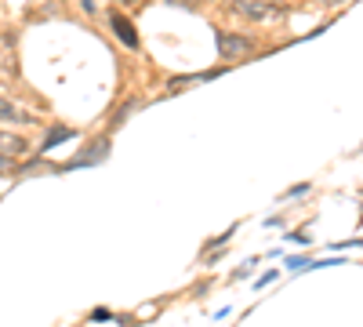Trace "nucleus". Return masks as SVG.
Wrapping results in <instances>:
<instances>
[{
  "label": "nucleus",
  "instance_id": "nucleus-1",
  "mask_svg": "<svg viewBox=\"0 0 363 327\" xmlns=\"http://www.w3.org/2000/svg\"><path fill=\"white\" fill-rule=\"evenodd\" d=\"M215 44H218V55L225 62H236V58H244L255 51V37L247 33H233V29H218L215 33Z\"/></svg>",
  "mask_w": 363,
  "mask_h": 327
},
{
  "label": "nucleus",
  "instance_id": "nucleus-2",
  "mask_svg": "<svg viewBox=\"0 0 363 327\" xmlns=\"http://www.w3.org/2000/svg\"><path fill=\"white\" fill-rule=\"evenodd\" d=\"M233 11H236L240 18H247V22H272V18L284 15V8L272 4V0H236Z\"/></svg>",
  "mask_w": 363,
  "mask_h": 327
},
{
  "label": "nucleus",
  "instance_id": "nucleus-3",
  "mask_svg": "<svg viewBox=\"0 0 363 327\" xmlns=\"http://www.w3.org/2000/svg\"><path fill=\"white\" fill-rule=\"evenodd\" d=\"M102 160H109V138L102 135V138H95L87 145L84 153H77L73 160H66V164H58L55 171H73V167H95V164H102Z\"/></svg>",
  "mask_w": 363,
  "mask_h": 327
},
{
  "label": "nucleus",
  "instance_id": "nucleus-4",
  "mask_svg": "<svg viewBox=\"0 0 363 327\" xmlns=\"http://www.w3.org/2000/svg\"><path fill=\"white\" fill-rule=\"evenodd\" d=\"M109 29H113V33H116V40L120 44H124V48H131V51H138V29H135V22L128 18V15H120V11H113L109 15Z\"/></svg>",
  "mask_w": 363,
  "mask_h": 327
},
{
  "label": "nucleus",
  "instance_id": "nucleus-5",
  "mask_svg": "<svg viewBox=\"0 0 363 327\" xmlns=\"http://www.w3.org/2000/svg\"><path fill=\"white\" fill-rule=\"evenodd\" d=\"M69 138H77V131H73V128H55V131L44 138V145H40V150L48 153V150H55L58 142H69Z\"/></svg>",
  "mask_w": 363,
  "mask_h": 327
},
{
  "label": "nucleus",
  "instance_id": "nucleus-6",
  "mask_svg": "<svg viewBox=\"0 0 363 327\" xmlns=\"http://www.w3.org/2000/svg\"><path fill=\"white\" fill-rule=\"evenodd\" d=\"M138 106H142V102H138V99H128V102H124V106H120V109H116V113H113V121H109V124H113V128H120V124H128V116H131V113H135V109H138Z\"/></svg>",
  "mask_w": 363,
  "mask_h": 327
},
{
  "label": "nucleus",
  "instance_id": "nucleus-7",
  "mask_svg": "<svg viewBox=\"0 0 363 327\" xmlns=\"http://www.w3.org/2000/svg\"><path fill=\"white\" fill-rule=\"evenodd\" d=\"M0 124H26V116L11 102H0Z\"/></svg>",
  "mask_w": 363,
  "mask_h": 327
},
{
  "label": "nucleus",
  "instance_id": "nucleus-8",
  "mask_svg": "<svg viewBox=\"0 0 363 327\" xmlns=\"http://www.w3.org/2000/svg\"><path fill=\"white\" fill-rule=\"evenodd\" d=\"M309 262H313V258H301V255H298V258H287V270L301 273V270H309Z\"/></svg>",
  "mask_w": 363,
  "mask_h": 327
},
{
  "label": "nucleus",
  "instance_id": "nucleus-9",
  "mask_svg": "<svg viewBox=\"0 0 363 327\" xmlns=\"http://www.w3.org/2000/svg\"><path fill=\"white\" fill-rule=\"evenodd\" d=\"M309 189H313V186H309V182H298V186H291V189H287V193H284V196H287V200H291V196H301V193H309Z\"/></svg>",
  "mask_w": 363,
  "mask_h": 327
},
{
  "label": "nucleus",
  "instance_id": "nucleus-10",
  "mask_svg": "<svg viewBox=\"0 0 363 327\" xmlns=\"http://www.w3.org/2000/svg\"><path fill=\"white\" fill-rule=\"evenodd\" d=\"M167 4H174V8H193V11H196L200 0H167Z\"/></svg>",
  "mask_w": 363,
  "mask_h": 327
},
{
  "label": "nucleus",
  "instance_id": "nucleus-11",
  "mask_svg": "<svg viewBox=\"0 0 363 327\" xmlns=\"http://www.w3.org/2000/svg\"><path fill=\"white\" fill-rule=\"evenodd\" d=\"M91 320H95V323H99V320H113V313H109V309H91Z\"/></svg>",
  "mask_w": 363,
  "mask_h": 327
},
{
  "label": "nucleus",
  "instance_id": "nucleus-12",
  "mask_svg": "<svg viewBox=\"0 0 363 327\" xmlns=\"http://www.w3.org/2000/svg\"><path fill=\"white\" fill-rule=\"evenodd\" d=\"M80 8H84L87 15H95V0H80Z\"/></svg>",
  "mask_w": 363,
  "mask_h": 327
},
{
  "label": "nucleus",
  "instance_id": "nucleus-13",
  "mask_svg": "<svg viewBox=\"0 0 363 327\" xmlns=\"http://www.w3.org/2000/svg\"><path fill=\"white\" fill-rule=\"evenodd\" d=\"M327 8H335V4H352V0H323Z\"/></svg>",
  "mask_w": 363,
  "mask_h": 327
},
{
  "label": "nucleus",
  "instance_id": "nucleus-14",
  "mask_svg": "<svg viewBox=\"0 0 363 327\" xmlns=\"http://www.w3.org/2000/svg\"><path fill=\"white\" fill-rule=\"evenodd\" d=\"M8 164H11L8 157H0V171H8Z\"/></svg>",
  "mask_w": 363,
  "mask_h": 327
},
{
  "label": "nucleus",
  "instance_id": "nucleus-15",
  "mask_svg": "<svg viewBox=\"0 0 363 327\" xmlns=\"http://www.w3.org/2000/svg\"><path fill=\"white\" fill-rule=\"evenodd\" d=\"M120 4H135V0H120Z\"/></svg>",
  "mask_w": 363,
  "mask_h": 327
}]
</instances>
